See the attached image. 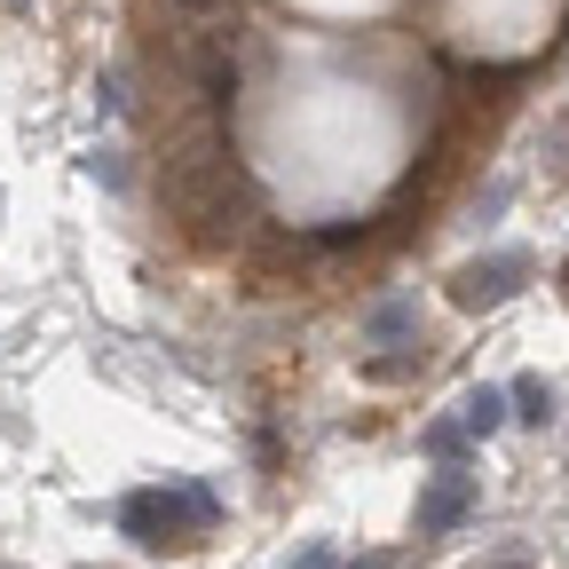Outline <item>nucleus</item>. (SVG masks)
<instances>
[{
	"instance_id": "f257e3e1",
	"label": "nucleus",
	"mask_w": 569,
	"mask_h": 569,
	"mask_svg": "<svg viewBox=\"0 0 569 569\" xmlns=\"http://www.w3.org/2000/svg\"><path fill=\"white\" fill-rule=\"evenodd\" d=\"M159 198H167V213L198 246H230V238L253 230V182H246V167L230 151V134H213V127L167 151Z\"/></svg>"
},
{
	"instance_id": "f03ea898",
	"label": "nucleus",
	"mask_w": 569,
	"mask_h": 569,
	"mask_svg": "<svg viewBox=\"0 0 569 569\" xmlns=\"http://www.w3.org/2000/svg\"><path fill=\"white\" fill-rule=\"evenodd\" d=\"M213 515H222V498H213L206 482H159V490H127L119 498V530L142 546V553H182L213 530Z\"/></svg>"
},
{
	"instance_id": "7ed1b4c3",
	"label": "nucleus",
	"mask_w": 569,
	"mask_h": 569,
	"mask_svg": "<svg viewBox=\"0 0 569 569\" xmlns=\"http://www.w3.org/2000/svg\"><path fill=\"white\" fill-rule=\"evenodd\" d=\"M530 284V253H482L451 277V301L459 309H498V301H515Z\"/></svg>"
},
{
	"instance_id": "20e7f679",
	"label": "nucleus",
	"mask_w": 569,
	"mask_h": 569,
	"mask_svg": "<svg viewBox=\"0 0 569 569\" xmlns=\"http://www.w3.org/2000/svg\"><path fill=\"white\" fill-rule=\"evenodd\" d=\"M475 498H482V482L467 475V467H443V475H427L419 482V538H451L467 515H475Z\"/></svg>"
},
{
	"instance_id": "39448f33",
	"label": "nucleus",
	"mask_w": 569,
	"mask_h": 569,
	"mask_svg": "<svg viewBox=\"0 0 569 569\" xmlns=\"http://www.w3.org/2000/svg\"><path fill=\"white\" fill-rule=\"evenodd\" d=\"M365 340H380V348H403V340H419V301H411V293L380 301V309L365 317Z\"/></svg>"
},
{
	"instance_id": "423d86ee",
	"label": "nucleus",
	"mask_w": 569,
	"mask_h": 569,
	"mask_svg": "<svg viewBox=\"0 0 569 569\" xmlns=\"http://www.w3.org/2000/svg\"><path fill=\"white\" fill-rule=\"evenodd\" d=\"M459 427L467 436H498V427H507V388H467L459 396Z\"/></svg>"
},
{
	"instance_id": "0eeeda50",
	"label": "nucleus",
	"mask_w": 569,
	"mask_h": 569,
	"mask_svg": "<svg viewBox=\"0 0 569 569\" xmlns=\"http://www.w3.org/2000/svg\"><path fill=\"white\" fill-rule=\"evenodd\" d=\"M507 419L546 427V419H553V388H546V380H515V388H507Z\"/></svg>"
},
{
	"instance_id": "6e6552de",
	"label": "nucleus",
	"mask_w": 569,
	"mask_h": 569,
	"mask_svg": "<svg viewBox=\"0 0 569 569\" xmlns=\"http://www.w3.org/2000/svg\"><path fill=\"white\" fill-rule=\"evenodd\" d=\"M419 365H427V348H419V340H403L396 356H365V372H372V380H411Z\"/></svg>"
},
{
	"instance_id": "1a4fd4ad",
	"label": "nucleus",
	"mask_w": 569,
	"mask_h": 569,
	"mask_svg": "<svg viewBox=\"0 0 569 569\" xmlns=\"http://www.w3.org/2000/svg\"><path fill=\"white\" fill-rule=\"evenodd\" d=\"M459 451H467V427H459V419H436V427H427V459L459 467Z\"/></svg>"
},
{
	"instance_id": "9d476101",
	"label": "nucleus",
	"mask_w": 569,
	"mask_h": 569,
	"mask_svg": "<svg viewBox=\"0 0 569 569\" xmlns=\"http://www.w3.org/2000/svg\"><path fill=\"white\" fill-rule=\"evenodd\" d=\"M88 174H96L103 190H127V159H119V151H96V159H88Z\"/></svg>"
},
{
	"instance_id": "9b49d317",
	"label": "nucleus",
	"mask_w": 569,
	"mask_h": 569,
	"mask_svg": "<svg viewBox=\"0 0 569 569\" xmlns=\"http://www.w3.org/2000/svg\"><path fill=\"white\" fill-rule=\"evenodd\" d=\"M96 103H103V111H127V80H119V71H111V80H96Z\"/></svg>"
},
{
	"instance_id": "f8f14e48",
	"label": "nucleus",
	"mask_w": 569,
	"mask_h": 569,
	"mask_svg": "<svg viewBox=\"0 0 569 569\" xmlns=\"http://www.w3.org/2000/svg\"><path fill=\"white\" fill-rule=\"evenodd\" d=\"M284 569H332V546L317 538V546H301V553H293V561H284Z\"/></svg>"
},
{
	"instance_id": "ddd939ff",
	"label": "nucleus",
	"mask_w": 569,
	"mask_h": 569,
	"mask_svg": "<svg viewBox=\"0 0 569 569\" xmlns=\"http://www.w3.org/2000/svg\"><path fill=\"white\" fill-rule=\"evenodd\" d=\"M332 569H403V553H365V561H332Z\"/></svg>"
},
{
	"instance_id": "4468645a",
	"label": "nucleus",
	"mask_w": 569,
	"mask_h": 569,
	"mask_svg": "<svg viewBox=\"0 0 569 569\" xmlns=\"http://www.w3.org/2000/svg\"><path fill=\"white\" fill-rule=\"evenodd\" d=\"M482 569H530V561H522V553H498V561H482Z\"/></svg>"
},
{
	"instance_id": "2eb2a0df",
	"label": "nucleus",
	"mask_w": 569,
	"mask_h": 569,
	"mask_svg": "<svg viewBox=\"0 0 569 569\" xmlns=\"http://www.w3.org/2000/svg\"><path fill=\"white\" fill-rule=\"evenodd\" d=\"M561 301H569V261H561Z\"/></svg>"
},
{
	"instance_id": "dca6fc26",
	"label": "nucleus",
	"mask_w": 569,
	"mask_h": 569,
	"mask_svg": "<svg viewBox=\"0 0 569 569\" xmlns=\"http://www.w3.org/2000/svg\"><path fill=\"white\" fill-rule=\"evenodd\" d=\"M9 9H24V0H9Z\"/></svg>"
}]
</instances>
